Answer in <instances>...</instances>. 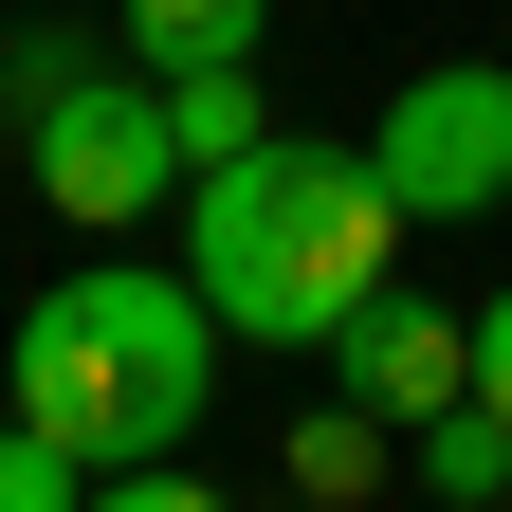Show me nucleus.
Returning <instances> with one entry per match:
<instances>
[{"mask_svg":"<svg viewBox=\"0 0 512 512\" xmlns=\"http://www.w3.org/2000/svg\"><path fill=\"white\" fill-rule=\"evenodd\" d=\"M110 37H128V74H220L275 37V0H110Z\"/></svg>","mask_w":512,"mask_h":512,"instance_id":"nucleus-7","label":"nucleus"},{"mask_svg":"<svg viewBox=\"0 0 512 512\" xmlns=\"http://www.w3.org/2000/svg\"><path fill=\"white\" fill-rule=\"evenodd\" d=\"M19 165L74 238H128L147 202H183V128H165V74H55L19 110Z\"/></svg>","mask_w":512,"mask_h":512,"instance_id":"nucleus-3","label":"nucleus"},{"mask_svg":"<svg viewBox=\"0 0 512 512\" xmlns=\"http://www.w3.org/2000/svg\"><path fill=\"white\" fill-rule=\"evenodd\" d=\"M330 384H348L366 421H439V403L476 384V311H439V293L384 275V293H348V311H330Z\"/></svg>","mask_w":512,"mask_h":512,"instance_id":"nucleus-5","label":"nucleus"},{"mask_svg":"<svg viewBox=\"0 0 512 512\" xmlns=\"http://www.w3.org/2000/svg\"><path fill=\"white\" fill-rule=\"evenodd\" d=\"M74 494H92V476H74V458H55V439H37V421H0V512H74Z\"/></svg>","mask_w":512,"mask_h":512,"instance_id":"nucleus-11","label":"nucleus"},{"mask_svg":"<svg viewBox=\"0 0 512 512\" xmlns=\"http://www.w3.org/2000/svg\"><path fill=\"white\" fill-rule=\"evenodd\" d=\"M275 458H293V494H311V512H366L384 476H403V421H366L348 384H330V403H311V421L275 439Z\"/></svg>","mask_w":512,"mask_h":512,"instance_id":"nucleus-6","label":"nucleus"},{"mask_svg":"<svg viewBox=\"0 0 512 512\" xmlns=\"http://www.w3.org/2000/svg\"><path fill=\"white\" fill-rule=\"evenodd\" d=\"M183 275H202L220 348H330V311L403 275V202H384V165H366V147L256 128L238 165L183 183Z\"/></svg>","mask_w":512,"mask_h":512,"instance_id":"nucleus-2","label":"nucleus"},{"mask_svg":"<svg viewBox=\"0 0 512 512\" xmlns=\"http://www.w3.org/2000/svg\"><path fill=\"white\" fill-rule=\"evenodd\" d=\"M165 128H183V183H202V165H238L256 128H275V110H256V55H220V74H165Z\"/></svg>","mask_w":512,"mask_h":512,"instance_id":"nucleus-9","label":"nucleus"},{"mask_svg":"<svg viewBox=\"0 0 512 512\" xmlns=\"http://www.w3.org/2000/svg\"><path fill=\"white\" fill-rule=\"evenodd\" d=\"M202 384H220V311H202V275H147L128 238L74 256L55 293H19V330H0V421H37L74 476L183 458Z\"/></svg>","mask_w":512,"mask_h":512,"instance_id":"nucleus-1","label":"nucleus"},{"mask_svg":"<svg viewBox=\"0 0 512 512\" xmlns=\"http://www.w3.org/2000/svg\"><path fill=\"white\" fill-rule=\"evenodd\" d=\"M476 403L512 421V293H476Z\"/></svg>","mask_w":512,"mask_h":512,"instance_id":"nucleus-12","label":"nucleus"},{"mask_svg":"<svg viewBox=\"0 0 512 512\" xmlns=\"http://www.w3.org/2000/svg\"><path fill=\"white\" fill-rule=\"evenodd\" d=\"M403 458H421V494H439V512H494V494H512V421L458 384L439 421H403Z\"/></svg>","mask_w":512,"mask_h":512,"instance_id":"nucleus-8","label":"nucleus"},{"mask_svg":"<svg viewBox=\"0 0 512 512\" xmlns=\"http://www.w3.org/2000/svg\"><path fill=\"white\" fill-rule=\"evenodd\" d=\"M74 512H238V494H220V476H183V458H128V476H92Z\"/></svg>","mask_w":512,"mask_h":512,"instance_id":"nucleus-10","label":"nucleus"},{"mask_svg":"<svg viewBox=\"0 0 512 512\" xmlns=\"http://www.w3.org/2000/svg\"><path fill=\"white\" fill-rule=\"evenodd\" d=\"M366 165H384V202H403V238L421 220H512V74H494V55L403 74L384 128H366Z\"/></svg>","mask_w":512,"mask_h":512,"instance_id":"nucleus-4","label":"nucleus"}]
</instances>
